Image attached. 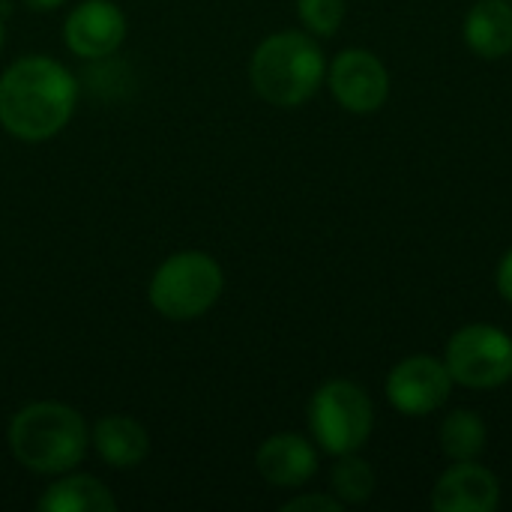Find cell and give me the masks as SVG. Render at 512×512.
<instances>
[{
	"label": "cell",
	"mask_w": 512,
	"mask_h": 512,
	"mask_svg": "<svg viewBox=\"0 0 512 512\" xmlns=\"http://www.w3.org/2000/svg\"><path fill=\"white\" fill-rule=\"evenodd\" d=\"M75 96V81L57 60H15L0 78V123L21 141H48L69 123Z\"/></svg>",
	"instance_id": "cell-1"
},
{
	"label": "cell",
	"mask_w": 512,
	"mask_h": 512,
	"mask_svg": "<svg viewBox=\"0 0 512 512\" xmlns=\"http://www.w3.org/2000/svg\"><path fill=\"white\" fill-rule=\"evenodd\" d=\"M9 447L18 465L57 477L72 471L87 453V426L78 411L60 402H33L9 423Z\"/></svg>",
	"instance_id": "cell-2"
},
{
	"label": "cell",
	"mask_w": 512,
	"mask_h": 512,
	"mask_svg": "<svg viewBox=\"0 0 512 512\" xmlns=\"http://www.w3.org/2000/svg\"><path fill=\"white\" fill-rule=\"evenodd\" d=\"M327 75L324 51L312 33L279 30L267 36L249 63L255 93L276 108H297L309 102Z\"/></svg>",
	"instance_id": "cell-3"
},
{
	"label": "cell",
	"mask_w": 512,
	"mask_h": 512,
	"mask_svg": "<svg viewBox=\"0 0 512 512\" xmlns=\"http://www.w3.org/2000/svg\"><path fill=\"white\" fill-rule=\"evenodd\" d=\"M225 276L207 252H177L150 279V303L168 321H195L222 297Z\"/></svg>",
	"instance_id": "cell-4"
},
{
	"label": "cell",
	"mask_w": 512,
	"mask_h": 512,
	"mask_svg": "<svg viewBox=\"0 0 512 512\" xmlns=\"http://www.w3.org/2000/svg\"><path fill=\"white\" fill-rule=\"evenodd\" d=\"M309 429L330 456H348L366 447L375 429V405L369 393L345 378L327 381L309 402Z\"/></svg>",
	"instance_id": "cell-5"
},
{
	"label": "cell",
	"mask_w": 512,
	"mask_h": 512,
	"mask_svg": "<svg viewBox=\"0 0 512 512\" xmlns=\"http://www.w3.org/2000/svg\"><path fill=\"white\" fill-rule=\"evenodd\" d=\"M444 363L453 384L498 390L512 378V336L492 324H465L450 336Z\"/></svg>",
	"instance_id": "cell-6"
},
{
	"label": "cell",
	"mask_w": 512,
	"mask_h": 512,
	"mask_svg": "<svg viewBox=\"0 0 512 512\" xmlns=\"http://www.w3.org/2000/svg\"><path fill=\"white\" fill-rule=\"evenodd\" d=\"M387 402L405 417H429L444 408L453 393V378L444 360L414 354L396 363L384 381Z\"/></svg>",
	"instance_id": "cell-7"
},
{
	"label": "cell",
	"mask_w": 512,
	"mask_h": 512,
	"mask_svg": "<svg viewBox=\"0 0 512 512\" xmlns=\"http://www.w3.org/2000/svg\"><path fill=\"white\" fill-rule=\"evenodd\" d=\"M333 99L351 114H375L390 99V72L378 54L366 48H345L327 69Z\"/></svg>",
	"instance_id": "cell-8"
},
{
	"label": "cell",
	"mask_w": 512,
	"mask_h": 512,
	"mask_svg": "<svg viewBox=\"0 0 512 512\" xmlns=\"http://www.w3.org/2000/svg\"><path fill=\"white\" fill-rule=\"evenodd\" d=\"M429 504L435 512H495L501 507V483L477 459L453 462L435 480Z\"/></svg>",
	"instance_id": "cell-9"
},
{
	"label": "cell",
	"mask_w": 512,
	"mask_h": 512,
	"mask_svg": "<svg viewBox=\"0 0 512 512\" xmlns=\"http://www.w3.org/2000/svg\"><path fill=\"white\" fill-rule=\"evenodd\" d=\"M126 36V18L123 12L108 0H87L78 9L69 12L63 24L66 48L78 57L96 60L108 57L120 48Z\"/></svg>",
	"instance_id": "cell-10"
},
{
	"label": "cell",
	"mask_w": 512,
	"mask_h": 512,
	"mask_svg": "<svg viewBox=\"0 0 512 512\" xmlns=\"http://www.w3.org/2000/svg\"><path fill=\"white\" fill-rule=\"evenodd\" d=\"M258 474L276 489H300L318 471V450L294 432H279L267 438L255 453Z\"/></svg>",
	"instance_id": "cell-11"
},
{
	"label": "cell",
	"mask_w": 512,
	"mask_h": 512,
	"mask_svg": "<svg viewBox=\"0 0 512 512\" xmlns=\"http://www.w3.org/2000/svg\"><path fill=\"white\" fill-rule=\"evenodd\" d=\"M462 36L483 60L512 54V0H477L465 15Z\"/></svg>",
	"instance_id": "cell-12"
},
{
	"label": "cell",
	"mask_w": 512,
	"mask_h": 512,
	"mask_svg": "<svg viewBox=\"0 0 512 512\" xmlns=\"http://www.w3.org/2000/svg\"><path fill=\"white\" fill-rule=\"evenodd\" d=\"M93 444H96V453L111 468H135V465H141V459L150 450L144 426L123 414L102 417L93 429Z\"/></svg>",
	"instance_id": "cell-13"
},
{
	"label": "cell",
	"mask_w": 512,
	"mask_h": 512,
	"mask_svg": "<svg viewBox=\"0 0 512 512\" xmlns=\"http://www.w3.org/2000/svg\"><path fill=\"white\" fill-rule=\"evenodd\" d=\"M39 510L45 512H114V495L93 477H66L39 498Z\"/></svg>",
	"instance_id": "cell-14"
},
{
	"label": "cell",
	"mask_w": 512,
	"mask_h": 512,
	"mask_svg": "<svg viewBox=\"0 0 512 512\" xmlns=\"http://www.w3.org/2000/svg\"><path fill=\"white\" fill-rule=\"evenodd\" d=\"M486 441H489L486 420L477 411H465V408L447 414L444 423H441V432H438L441 453L450 462H474V459H480L483 450H486Z\"/></svg>",
	"instance_id": "cell-15"
},
{
	"label": "cell",
	"mask_w": 512,
	"mask_h": 512,
	"mask_svg": "<svg viewBox=\"0 0 512 512\" xmlns=\"http://www.w3.org/2000/svg\"><path fill=\"white\" fill-rule=\"evenodd\" d=\"M330 489L345 507L366 504L375 495V471L357 453L339 456V462L330 471Z\"/></svg>",
	"instance_id": "cell-16"
},
{
	"label": "cell",
	"mask_w": 512,
	"mask_h": 512,
	"mask_svg": "<svg viewBox=\"0 0 512 512\" xmlns=\"http://www.w3.org/2000/svg\"><path fill=\"white\" fill-rule=\"evenodd\" d=\"M348 12V0H297V15L306 33L330 39L339 33Z\"/></svg>",
	"instance_id": "cell-17"
},
{
	"label": "cell",
	"mask_w": 512,
	"mask_h": 512,
	"mask_svg": "<svg viewBox=\"0 0 512 512\" xmlns=\"http://www.w3.org/2000/svg\"><path fill=\"white\" fill-rule=\"evenodd\" d=\"M345 507L336 495H297L294 501L282 504L285 512H339Z\"/></svg>",
	"instance_id": "cell-18"
},
{
	"label": "cell",
	"mask_w": 512,
	"mask_h": 512,
	"mask_svg": "<svg viewBox=\"0 0 512 512\" xmlns=\"http://www.w3.org/2000/svg\"><path fill=\"white\" fill-rule=\"evenodd\" d=\"M495 285H498V294L512 306V246L504 252V258H501V264H498Z\"/></svg>",
	"instance_id": "cell-19"
},
{
	"label": "cell",
	"mask_w": 512,
	"mask_h": 512,
	"mask_svg": "<svg viewBox=\"0 0 512 512\" xmlns=\"http://www.w3.org/2000/svg\"><path fill=\"white\" fill-rule=\"evenodd\" d=\"M33 12H48V9H57L60 3H66V0H24Z\"/></svg>",
	"instance_id": "cell-20"
},
{
	"label": "cell",
	"mask_w": 512,
	"mask_h": 512,
	"mask_svg": "<svg viewBox=\"0 0 512 512\" xmlns=\"http://www.w3.org/2000/svg\"><path fill=\"white\" fill-rule=\"evenodd\" d=\"M0 48H3V24H0Z\"/></svg>",
	"instance_id": "cell-21"
}]
</instances>
